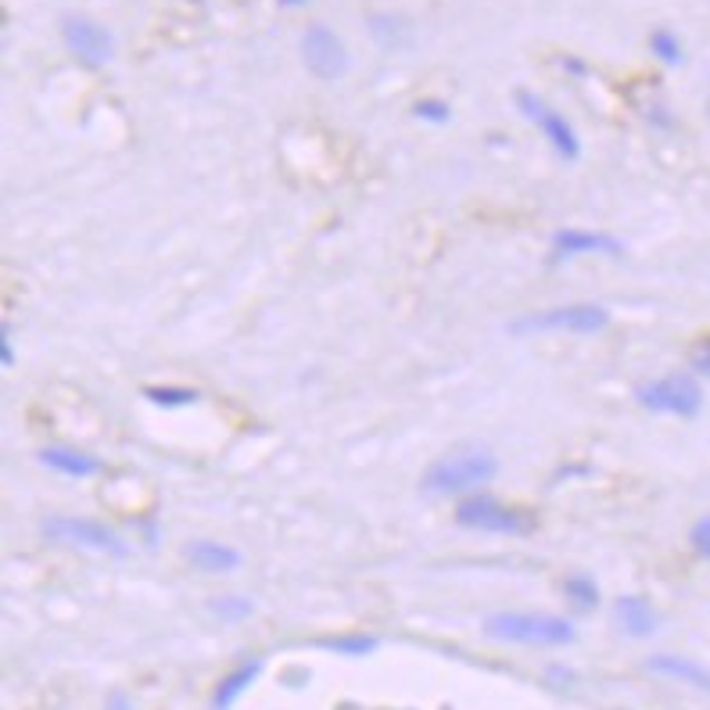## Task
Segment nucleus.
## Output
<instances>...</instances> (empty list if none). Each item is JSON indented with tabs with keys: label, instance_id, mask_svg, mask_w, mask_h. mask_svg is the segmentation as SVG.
<instances>
[{
	"label": "nucleus",
	"instance_id": "ddd939ff",
	"mask_svg": "<svg viewBox=\"0 0 710 710\" xmlns=\"http://www.w3.org/2000/svg\"><path fill=\"white\" fill-rule=\"evenodd\" d=\"M190 563L205 574H223L240 563V556L234 553V549H226L219 542H194L190 545Z\"/></svg>",
	"mask_w": 710,
	"mask_h": 710
},
{
	"label": "nucleus",
	"instance_id": "9d476101",
	"mask_svg": "<svg viewBox=\"0 0 710 710\" xmlns=\"http://www.w3.org/2000/svg\"><path fill=\"white\" fill-rule=\"evenodd\" d=\"M624 245L618 237L600 234V230H560L553 237V255L556 258H578V255H613L618 258Z\"/></svg>",
	"mask_w": 710,
	"mask_h": 710
},
{
	"label": "nucleus",
	"instance_id": "dca6fc26",
	"mask_svg": "<svg viewBox=\"0 0 710 710\" xmlns=\"http://www.w3.org/2000/svg\"><path fill=\"white\" fill-rule=\"evenodd\" d=\"M255 678H258V664H245V668H237L230 678H226V682L219 686V692H216V707L223 710V707H230L237 697H240V692H245L252 682H255Z\"/></svg>",
	"mask_w": 710,
	"mask_h": 710
},
{
	"label": "nucleus",
	"instance_id": "f03ea898",
	"mask_svg": "<svg viewBox=\"0 0 710 710\" xmlns=\"http://www.w3.org/2000/svg\"><path fill=\"white\" fill-rule=\"evenodd\" d=\"M484 632L503 639V642H521V645H568L574 642V624L556 618V613H492L484 621Z\"/></svg>",
	"mask_w": 710,
	"mask_h": 710
},
{
	"label": "nucleus",
	"instance_id": "7ed1b4c3",
	"mask_svg": "<svg viewBox=\"0 0 710 710\" xmlns=\"http://www.w3.org/2000/svg\"><path fill=\"white\" fill-rule=\"evenodd\" d=\"M610 323V313L603 305H560V309L535 313L513 323V334H600Z\"/></svg>",
	"mask_w": 710,
	"mask_h": 710
},
{
	"label": "nucleus",
	"instance_id": "a211bd4d",
	"mask_svg": "<svg viewBox=\"0 0 710 710\" xmlns=\"http://www.w3.org/2000/svg\"><path fill=\"white\" fill-rule=\"evenodd\" d=\"M568 595H571V603H578L581 610H592L595 603H600V589H595V581L585 578V574L568 581Z\"/></svg>",
	"mask_w": 710,
	"mask_h": 710
},
{
	"label": "nucleus",
	"instance_id": "b1692460",
	"mask_svg": "<svg viewBox=\"0 0 710 710\" xmlns=\"http://www.w3.org/2000/svg\"><path fill=\"white\" fill-rule=\"evenodd\" d=\"M284 4H302V0H284Z\"/></svg>",
	"mask_w": 710,
	"mask_h": 710
},
{
	"label": "nucleus",
	"instance_id": "4468645a",
	"mask_svg": "<svg viewBox=\"0 0 710 710\" xmlns=\"http://www.w3.org/2000/svg\"><path fill=\"white\" fill-rule=\"evenodd\" d=\"M650 668L660 671V674H668V678H678V682L697 686V689H710V674L700 664H692V660H682V657H653Z\"/></svg>",
	"mask_w": 710,
	"mask_h": 710
},
{
	"label": "nucleus",
	"instance_id": "f8f14e48",
	"mask_svg": "<svg viewBox=\"0 0 710 710\" xmlns=\"http://www.w3.org/2000/svg\"><path fill=\"white\" fill-rule=\"evenodd\" d=\"M40 460L51 466V471L69 474V477H93V474H101V463H97L93 456H87V452H76V448H43Z\"/></svg>",
	"mask_w": 710,
	"mask_h": 710
},
{
	"label": "nucleus",
	"instance_id": "6ab92c4d",
	"mask_svg": "<svg viewBox=\"0 0 710 710\" xmlns=\"http://www.w3.org/2000/svg\"><path fill=\"white\" fill-rule=\"evenodd\" d=\"M692 549H697L700 556L710 560V516H703V521H697V527H692Z\"/></svg>",
	"mask_w": 710,
	"mask_h": 710
},
{
	"label": "nucleus",
	"instance_id": "aec40b11",
	"mask_svg": "<svg viewBox=\"0 0 710 710\" xmlns=\"http://www.w3.org/2000/svg\"><path fill=\"white\" fill-rule=\"evenodd\" d=\"M416 116L434 119V122H445L448 119V105L445 101H420L416 105Z\"/></svg>",
	"mask_w": 710,
	"mask_h": 710
},
{
	"label": "nucleus",
	"instance_id": "39448f33",
	"mask_svg": "<svg viewBox=\"0 0 710 710\" xmlns=\"http://www.w3.org/2000/svg\"><path fill=\"white\" fill-rule=\"evenodd\" d=\"M639 402L650 413L668 416H697L703 406V387L692 374H668L639 387Z\"/></svg>",
	"mask_w": 710,
	"mask_h": 710
},
{
	"label": "nucleus",
	"instance_id": "1a4fd4ad",
	"mask_svg": "<svg viewBox=\"0 0 710 710\" xmlns=\"http://www.w3.org/2000/svg\"><path fill=\"white\" fill-rule=\"evenodd\" d=\"M302 58L309 65V72L323 83H331L345 72L348 55H345V43L337 40V32L331 26H309L302 37Z\"/></svg>",
	"mask_w": 710,
	"mask_h": 710
},
{
	"label": "nucleus",
	"instance_id": "f257e3e1",
	"mask_svg": "<svg viewBox=\"0 0 710 710\" xmlns=\"http://www.w3.org/2000/svg\"><path fill=\"white\" fill-rule=\"evenodd\" d=\"M495 474L499 463L492 452H452V456H442L438 463L427 466L424 489L434 495H463L489 484Z\"/></svg>",
	"mask_w": 710,
	"mask_h": 710
},
{
	"label": "nucleus",
	"instance_id": "412c9836",
	"mask_svg": "<svg viewBox=\"0 0 710 710\" xmlns=\"http://www.w3.org/2000/svg\"><path fill=\"white\" fill-rule=\"evenodd\" d=\"M331 650H345V653H366V650H374V639H342V642H331Z\"/></svg>",
	"mask_w": 710,
	"mask_h": 710
},
{
	"label": "nucleus",
	"instance_id": "4be33fe9",
	"mask_svg": "<svg viewBox=\"0 0 710 710\" xmlns=\"http://www.w3.org/2000/svg\"><path fill=\"white\" fill-rule=\"evenodd\" d=\"M692 366H697V374L710 377V345H707V348H700L697 355H692Z\"/></svg>",
	"mask_w": 710,
	"mask_h": 710
},
{
	"label": "nucleus",
	"instance_id": "5701e85b",
	"mask_svg": "<svg viewBox=\"0 0 710 710\" xmlns=\"http://www.w3.org/2000/svg\"><path fill=\"white\" fill-rule=\"evenodd\" d=\"M11 359H14V355H11V337H8V331H0V363L11 366Z\"/></svg>",
	"mask_w": 710,
	"mask_h": 710
},
{
	"label": "nucleus",
	"instance_id": "20e7f679",
	"mask_svg": "<svg viewBox=\"0 0 710 710\" xmlns=\"http://www.w3.org/2000/svg\"><path fill=\"white\" fill-rule=\"evenodd\" d=\"M40 531L47 542H58V545L93 549V553H111V556L126 553V542L116 531L105 527L101 521H90V516H51V521H43Z\"/></svg>",
	"mask_w": 710,
	"mask_h": 710
},
{
	"label": "nucleus",
	"instance_id": "0eeeda50",
	"mask_svg": "<svg viewBox=\"0 0 710 710\" xmlns=\"http://www.w3.org/2000/svg\"><path fill=\"white\" fill-rule=\"evenodd\" d=\"M61 37H65V47H69V51L83 65H90V69H101V65L116 55V40H111V32L93 19L69 14V19L61 22Z\"/></svg>",
	"mask_w": 710,
	"mask_h": 710
},
{
	"label": "nucleus",
	"instance_id": "9b49d317",
	"mask_svg": "<svg viewBox=\"0 0 710 710\" xmlns=\"http://www.w3.org/2000/svg\"><path fill=\"white\" fill-rule=\"evenodd\" d=\"M613 624H618L621 632L642 639L657 628V610L645 603L642 595H624V600L613 603Z\"/></svg>",
	"mask_w": 710,
	"mask_h": 710
},
{
	"label": "nucleus",
	"instance_id": "6e6552de",
	"mask_svg": "<svg viewBox=\"0 0 710 710\" xmlns=\"http://www.w3.org/2000/svg\"><path fill=\"white\" fill-rule=\"evenodd\" d=\"M516 105H521L524 116L535 122L542 129V137L553 144V151L560 158H578L581 155V144H578V134H574V126L560 116L556 108H549L542 97L535 93H527V90H516Z\"/></svg>",
	"mask_w": 710,
	"mask_h": 710
},
{
	"label": "nucleus",
	"instance_id": "2eb2a0df",
	"mask_svg": "<svg viewBox=\"0 0 710 710\" xmlns=\"http://www.w3.org/2000/svg\"><path fill=\"white\" fill-rule=\"evenodd\" d=\"M144 398L155 402V406H161V410H180V406H190V402H198V392H194V387L151 384V387H144Z\"/></svg>",
	"mask_w": 710,
	"mask_h": 710
},
{
	"label": "nucleus",
	"instance_id": "423d86ee",
	"mask_svg": "<svg viewBox=\"0 0 710 710\" xmlns=\"http://www.w3.org/2000/svg\"><path fill=\"white\" fill-rule=\"evenodd\" d=\"M456 524L471 531H489V535H521L527 527L524 513L503 506L492 495H471L456 506Z\"/></svg>",
	"mask_w": 710,
	"mask_h": 710
},
{
	"label": "nucleus",
	"instance_id": "f3484780",
	"mask_svg": "<svg viewBox=\"0 0 710 710\" xmlns=\"http://www.w3.org/2000/svg\"><path fill=\"white\" fill-rule=\"evenodd\" d=\"M650 47H653V55L660 61H668V65L682 61V43H678V37H674L671 29H657L653 37H650Z\"/></svg>",
	"mask_w": 710,
	"mask_h": 710
}]
</instances>
